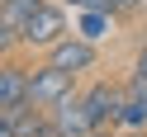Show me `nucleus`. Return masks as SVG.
Here are the masks:
<instances>
[{"label":"nucleus","mask_w":147,"mask_h":137,"mask_svg":"<svg viewBox=\"0 0 147 137\" xmlns=\"http://www.w3.org/2000/svg\"><path fill=\"white\" fill-rule=\"evenodd\" d=\"M19 47H24V43H19V29H10V24L0 19V61H5V57H14Z\"/></svg>","instance_id":"nucleus-10"},{"label":"nucleus","mask_w":147,"mask_h":137,"mask_svg":"<svg viewBox=\"0 0 147 137\" xmlns=\"http://www.w3.org/2000/svg\"><path fill=\"white\" fill-rule=\"evenodd\" d=\"M123 137H142V132H123Z\"/></svg>","instance_id":"nucleus-14"},{"label":"nucleus","mask_w":147,"mask_h":137,"mask_svg":"<svg viewBox=\"0 0 147 137\" xmlns=\"http://www.w3.org/2000/svg\"><path fill=\"white\" fill-rule=\"evenodd\" d=\"M76 29H81V38L105 43L109 33H114V14L109 10H76Z\"/></svg>","instance_id":"nucleus-8"},{"label":"nucleus","mask_w":147,"mask_h":137,"mask_svg":"<svg viewBox=\"0 0 147 137\" xmlns=\"http://www.w3.org/2000/svg\"><path fill=\"white\" fill-rule=\"evenodd\" d=\"M19 104H29V61L5 57L0 61V114L19 109Z\"/></svg>","instance_id":"nucleus-7"},{"label":"nucleus","mask_w":147,"mask_h":137,"mask_svg":"<svg viewBox=\"0 0 147 137\" xmlns=\"http://www.w3.org/2000/svg\"><path fill=\"white\" fill-rule=\"evenodd\" d=\"M48 123L57 128V132H67V137H95V123H90L86 104H81V90H71V95H62L57 104L48 109Z\"/></svg>","instance_id":"nucleus-6"},{"label":"nucleus","mask_w":147,"mask_h":137,"mask_svg":"<svg viewBox=\"0 0 147 137\" xmlns=\"http://www.w3.org/2000/svg\"><path fill=\"white\" fill-rule=\"evenodd\" d=\"M76 71H62V66H52V61H43V66H29V99L33 104H43V109H52L62 95H71L76 90Z\"/></svg>","instance_id":"nucleus-4"},{"label":"nucleus","mask_w":147,"mask_h":137,"mask_svg":"<svg viewBox=\"0 0 147 137\" xmlns=\"http://www.w3.org/2000/svg\"><path fill=\"white\" fill-rule=\"evenodd\" d=\"M67 10H109V0H62Z\"/></svg>","instance_id":"nucleus-11"},{"label":"nucleus","mask_w":147,"mask_h":137,"mask_svg":"<svg viewBox=\"0 0 147 137\" xmlns=\"http://www.w3.org/2000/svg\"><path fill=\"white\" fill-rule=\"evenodd\" d=\"M114 132H147V76H133V71H128Z\"/></svg>","instance_id":"nucleus-5"},{"label":"nucleus","mask_w":147,"mask_h":137,"mask_svg":"<svg viewBox=\"0 0 147 137\" xmlns=\"http://www.w3.org/2000/svg\"><path fill=\"white\" fill-rule=\"evenodd\" d=\"M0 137H19V132L10 128V118H5V114H0Z\"/></svg>","instance_id":"nucleus-13"},{"label":"nucleus","mask_w":147,"mask_h":137,"mask_svg":"<svg viewBox=\"0 0 147 137\" xmlns=\"http://www.w3.org/2000/svg\"><path fill=\"white\" fill-rule=\"evenodd\" d=\"M67 33H71L67 5H62V0H48V5H43V10L19 29V43H24V52H48L52 43H62Z\"/></svg>","instance_id":"nucleus-1"},{"label":"nucleus","mask_w":147,"mask_h":137,"mask_svg":"<svg viewBox=\"0 0 147 137\" xmlns=\"http://www.w3.org/2000/svg\"><path fill=\"white\" fill-rule=\"evenodd\" d=\"M133 76H147V43L138 47V57H133Z\"/></svg>","instance_id":"nucleus-12"},{"label":"nucleus","mask_w":147,"mask_h":137,"mask_svg":"<svg viewBox=\"0 0 147 137\" xmlns=\"http://www.w3.org/2000/svg\"><path fill=\"white\" fill-rule=\"evenodd\" d=\"M81 104H86V114H90V123H95V132H105V128H114V118H119L123 85L100 76V80H90V85L81 90Z\"/></svg>","instance_id":"nucleus-3"},{"label":"nucleus","mask_w":147,"mask_h":137,"mask_svg":"<svg viewBox=\"0 0 147 137\" xmlns=\"http://www.w3.org/2000/svg\"><path fill=\"white\" fill-rule=\"evenodd\" d=\"M43 5H48V0H5V5H0V19L10 24V29H24Z\"/></svg>","instance_id":"nucleus-9"},{"label":"nucleus","mask_w":147,"mask_h":137,"mask_svg":"<svg viewBox=\"0 0 147 137\" xmlns=\"http://www.w3.org/2000/svg\"><path fill=\"white\" fill-rule=\"evenodd\" d=\"M43 61H52V66H62V71H76V76H90V71L100 66V43L81 38V33H67L62 43H52V47L43 52Z\"/></svg>","instance_id":"nucleus-2"}]
</instances>
